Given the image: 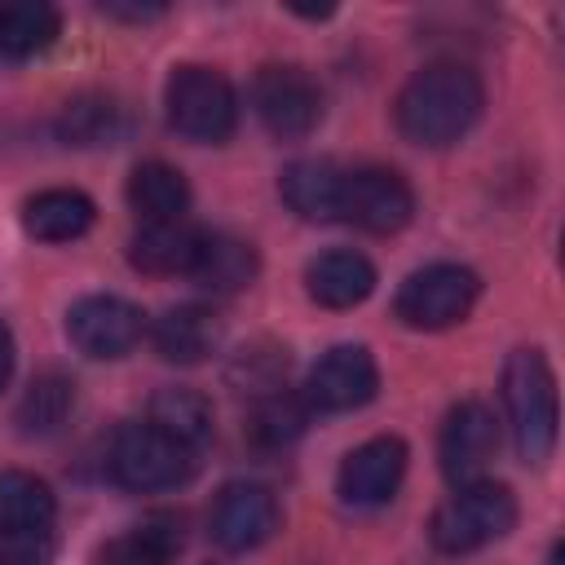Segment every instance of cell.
Listing matches in <instances>:
<instances>
[{
    "label": "cell",
    "instance_id": "cell-16",
    "mask_svg": "<svg viewBox=\"0 0 565 565\" xmlns=\"http://www.w3.org/2000/svg\"><path fill=\"white\" fill-rule=\"evenodd\" d=\"M150 344L163 362H181V366L207 362L221 349V318L207 305H177L154 318Z\"/></svg>",
    "mask_w": 565,
    "mask_h": 565
},
{
    "label": "cell",
    "instance_id": "cell-6",
    "mask_svg": "<svg viewBox=\"0 0 565 565\" xmlns=\"http://www.w3.org/2000/svg\"><path fill=\"white\" fill-rule=\"evenodd\" d=\"M199 450L181 446L177 437L159 433L154 424H124L110 437L106 450V472L115 486L137 490V494H154V490H177L194 477Z\"/></svg>",
    "mask_w": 565,
    "mask_h": 565
},
{
    "label": "cell",
    "instance_id": "cell-3",
    "mask_svg": "<svg viewBox=\"0 0 565 565\" xmlns=\"http://www.w3.org/2000/svg\"><path fill=\"white\" fill-rule=\"evenodd\" d=\"M57 556V499L22 468L0 472V565H49Z\"/></svg>",
    "mask_w": 565,
    "mask_h": 565
},
{
    "label": "cell",
    "instance_id": "cell-23",
    "mask_svg": "<svg viewBox=\"0 0 565 565\" xmlns=\"http://www.w3.org/2000/svg\"><path fill=\"white\" fill-rule=\"evenodd\" d=\"M62 31V13L49 0H4L0 4V57L26 62L44 53Z\"/></svg>",
    "mask_w": 565,
    "mask_h": 565
},
{
    "label": "cell",
    "instance_id": "cell-25",
    "mask_svg": "<svg viewBox=\"0 0 565 565\" xmlns=\"http://www.w3.org/2000/svg\"><path fill=\"white\" fill-rule=\"evenodd\" d=\"M146 424H154L159 433H168V437H177L181 446L199 450V446L212 437V402H207L199 388L172 384V388H159V393L150 397Z\"/></svg>",
    "mask_w": 565,
    "mask_h": 565
},
{
    "label": "cell",
    "instance_id": "cell-12",
    "mask_svg": "<svg viewBox=\"0 0 565 565\" xmlns=\"http://www.w3.org/2000/svg\"><path fill=\"white\" fill-rule=\"evenodd\" d=\"M375 393H380V366H375L371 349L366 344H335L309 366L300 397L309 402V411L340 415V411L366 406Z\"/></svg>",
    "mask_w": 565,
    "mask_h": 565
},
{
    "label": "cell",
    "instance_id": "cell-21",
    "mask_svg": "<svg viewBox=\"0 0 565 565\" xmlns=\"http://www.w3.org/2000/svg\"><path fill=\"white\" fill-rule=\"evenodd\" d=\"M199 243H203V230H190L185 221L141 225L132 234V243H128V260H132V269L154 274V278H177V274L190 278V265L199 256Z\"/></svg>",
    "mask_w": 565,
    "mask_h": 565
},
{
    "label": "cell",
    "instance_id": "cell-8",
    "mask_svg": "<svg viewBox=\"0 0 565 565\" xmlns=\"http://www.w3.org/2000/svg\"><path fill=\"white\" fill-rule=\"evenodd\" d=\"M252 110L278 141H300L322 119V88L305 66L269 62L252 79Z\"/></svg>",
    "mask_w": 565,
    "mask_h": 565
},
{
    "label": "cell",
    "instance_id": "cell-18",
    "mask_svg": "<svg viewBox=\"0 0 565 565\" xmlns=\"http://www.w3.org/2000/svg\"><path fill=\"white\" fill-rule=\"evenodd\" d=\"M185 547V521L177 512H150L132 530L102 543L97 565H172Z\"/></svg>",
    "mask_w": 565,
    "mask_h": 565
},
{
    "label": "cell",
    "instance_id": "cell-2",
    "mask_svg": "<svg viewBox=\"0 0 565 565\" xmlns=\"http://www.w3.org/2000/svg\"><path fill=\"white\" fill-rule=\"evenodd\" d=\"M499 393H503L516 455L525 463L552 459L556 433H561V406H556V375L543 349H512L499 375Z\"/></svg>",
    "mask_w": 565,
    "mask_h": 565
},
{
    "label": "cell",
    "instance_id": "cell-24",
    "mask_svg": "<svg viewBox=\"0 0 565 565\" xmlns=\"http://www.w3.org/2000/svg\"><path fill=\"white\" fill-rule=\"evenodd\" d=\"M128 128V115L106 93H79L57 110V137L66 146H110Z\"/></svg>",
    "mask_w": 565,
    "mask_h": 565
},
{
    "label": "cell",
    "instance_id": "cell-22",
    "mask_svg": "<svg viewBox=\"0 0 565 565\" xmlns=\"http://www.w3.org/2000/svg\"><path fill=\"white\" fill-rule=\"evenodd\" d=\"M260 274V256L247 238H234V234H203L199 243V256L190 265V278L216 296H230V291H243L252 287Z\"/></svg>",
    "mask_w": 565,
    "mask_h": 565
},
{
    "label": "cell",
    "instance_id": "cell-14",
    "mask_svg": "<svg viewBox=\"0 0 565 565\" xmlns=\"http://www.w3.org/2000/svg\"><path fill=\"white\" fill-rule=\"evenodd\" d=\"M207 525H212V539L225 552H252V547L274 539V530H278V499L269 494V486L230 481L216 494Z\"/></svg>",
    "mask_w": 565,
    "mask_h": 565
},
{
    "label": "cell",
    "instance_id": "cell-26",
    "mask_svg": "<svg viewBox=\"0 0 565 565\" xmlns=\"http://www.w3.org/2000/svg\"><path fill=\"white\" fill-rule=\"evenodd\" d=\"M71 411H75V380L62 371H40L18 402V428L22 437H49L71 419Z\"/></svg>",
    "mask_w": 565,
    "mask_h": 565
},
{
    "label": "cell",
    "instance_id": "cell-7",
    "mask_svg": "<svg viewBox=\"0 0 565 565\" xmlns=\"http://www.w3.org/2000/svg\"><path fill=\"white\" fill-rule=\"evenodd\" d=\"M481 296V278L468 269V265H455V260H437V265H424L415 269L397 296H393V313L411 327V331H446L455 322H463L472 313Z\"/></svg>",
    "mask_w": 565,
    "mask_h": 565
},
{
    "label": "cell",
    "instance_id": "cell-1",
    "mask_svg": "<svg viewBox=\"0 0 565 565\" xmlns=\"http://www.w3.org/2000/svg\"><path fill=\"white\" fill-rule=\"evenodd\" d=\"M481 106H486V88L472 66L428 62L402 84L393 102V124L411 146L446 150L459 137H468V128L481 119Z\"/></svg>",
    "mask_w": 565,
    "mask_h": 565
},
{
    "label": "cell",
    "instance_id": "cell-15",
    "mask_svg": "<svg viewBox=\"0 0 565 565\" xmlns=\"http://www.w3.org/2000/svg\"><path fill=\"white\" fill-rule=\"evenodd\" d=\"M375 282H380L375 278V265L362 252H353V247L318 252L305 265V291L322 309H353V305H362L375 291Z\"/></svg>",
    "mask_w": 565,
    "mask_h": 565
},
{
    "label": "cell",
    "instance_id": "cell-28",
    "mask_svg": "<svg viewBox=\"0 0 565 565\" xmlns=\"http://www.w3.org/2000/svg\"><path fill=\"white\" fill-rule=\"evenodd\" d=\"M102 13H106V18H119V22H150V18H163L168 9H163V4H124V0H102Z\"/></svg>",
    "mask_w": 565,
    "mask_h": 565
},
{
    "label": "cell",
    "instance_id": "cell-19",
    "mask_svg": "<svg viewBox=\"0 0 565 565\" xmlns=\"http://www.w3.org/2000/svg\"><path fill=\"white\" fill-rule=\"evenodd\" d=\"M278 194L300 221H340L344 168H335L327 159H296L282 168Z\"/></svg>",
    "mask_w": 565,
    "mask_h": 565
},
{
    "label": "cell",
    "instance_id": "cell-10",
    "mask_svg": "<svg viewBox=\"0 0 565 565\" xmlns=\"http://www.w3.org/2000/svg\"><path fill=\"white\" fill-rule=\"evenodd\" d=\"M415 216V190L397 168H353L344 172L340 221L366 234H397Z\"/></svg>",
    "mask_w": 565,
    "mask_h": 565
},
{
    "label": "cell",
    "instance_id": "cell-11",
    "mask_svg": "<svg viewBox=\"0 0 565 565\" xmlns=\"http://www.w3.org/2000/svg\"><path fill=\"white\" fill-rule=\"evenodd\" d=\"M499 450V424L494 411L477 397H463L446 411L441 433H437V459L450 486H472L486 477V463Z\"/></svg>",
    "mask_w": 565,
    "mask_h": 565
},
{
    "label": "cell",
    "instance_id": "cell-29",
    "mask_svg": "<svg viewBox=\"0 0 565 565\" xmlns=\"http://www.w3.org/2000/svg\"><path fill=\"white\" fill-rule=\"evenodd\" d=\"M13 362H18V349H13V331L0 322V393L9 388L13 380Z\"/></svg>",
    "mask_w": 565,
    "mask_h": 565
},
{
    "label": "cell",
    "instance_id": "cell-5",
    "mask_svg": "<svg viewBox=\"0 0 565 565\" xmlns=\"http://www.w3.org/2000/svg\"><path fill=\"white\" fill-rule=\"evenodd\" d=\"M163 106H168L172 132L185 137V141H199V146H221L238 128L234 84L221 71L199 66V62H185L168 75Z\"/></svg>",
    "mask_w": 565,
    "mask_h": 565
},
{
    "label": "cell",
    "instance_id": "cell-17",
    "mask_svg": "<svg viewBox=\"0 0 565 565\" xmlns=\"http://www.w3.org/2000/svg\"><path fill=\"white\" fill-rule=\"evenodd\" d=\"M93 221H97V203L84 190L53 185L22 203V230L40 243H75L93 230Z\"/></svg>",
    "mask_w": 565,
    "mask_h": 565
},
{
    "label": "cell",
    "instance_id": "cell-13",
    "mask_svg": "<svg viewBox=\"0 0 565 565\" xmlns=\"http://www.w3.org/2000/svg\"><path fill=\"white\" fill-rule=\"evenodd\" d=\"M406 441L402 437H371L362 446H353L335 472V490L349 508H380L397 494L402 477H406Z\"/></svg>",
    "mask_w": 565,
    "mask_h": 565
},
{
    "label": "cell",
    "instance_id": "cell-20",
    "mask_svg": "<svg viewBox=\"0 0 565 565\" xmlns=\"http://www.w3.org/2000/svg\"><path fill=\"white\" fill-rule=\"evenodd\" d=\"M128 207L141 216V225H168L181 221L190 207V181L181 168L163 159H146L128 172Z\"/></svg>",
    "mask_w": 565,
    "mask_h": 565
},
{
    "label": "cell",
    "instance_id": "cell-4",
    "mask_svg": "<svg viewBox=\"0 0 565 565\" xmlns=\"http://www.w3.org/2000/svg\"><path fill=\"white\" fill-rule=\"evenodd\" d=\"M512 525H516V494L503 481L481 477L472 486H455V494L433 512L428 539L446 556H468L512 534Z\"/></svg>",
    "mask_w": 565,
    "mask_h": 565
},
{
    "label": "cell",
    "instance_id": "cell-9",
    "mask_svg": "<svg viewBox=\"0 0 565 565\" xmlns=\"http://www.w3.org/2000/svg\"><path fill=\"white\" fill-rule=\"evenodd\" d=\"M141 331H146V318L124 296L97 291V296H79L66 309V340L84 358H97V362H115V358L132 353Z\"/></svg>",
    "mask_w": 565,
    "mask_h": 565
},
{
    "label": "cell",
    "instance_id": "cell-27",
    "mask_svg": "<svg viewBox=\"0 0 565 565\" xmlns=\"http://www.w3.org/2000/svg\"><path fill=\"white\" fill-rule=\"evenodd\" d=\"M309 415H313V411H309L305 397L282 393V388H269V393L256 397L247 428H252V441H256V446H287V441H296V437L305 433Z\"/></svg>",
    "mask_w": 565,
    "mask_h": 565
}]
</instances>
